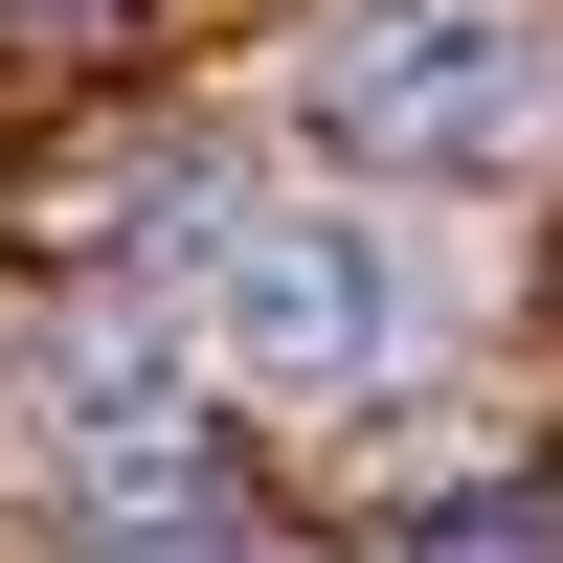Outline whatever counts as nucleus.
Listing matches in <instances>:
<instances>
[{
  "instance_id": "2",
  "label": "nucleus",
  "mask_w": 563,
  "mask_h": 563,
  "mask_svg": "<svg viewBox=\"0 0 563 563\" xmlns=\"http://www.w3.org/2000/svg\"><path fill=\"white\" fill-rule=\"evenodd\" d=\"M203 361L225 384H294V406L384 384L406 361V249L361 203H225L203 225Z\"/></svg>"
},
{
  "instance_id": "3",
  "label": "nucleus",
  "mask_w": 563,
  "mask_h": 563,
  "mask_svg": "<svg viewBox=\"0 0 563 563\" xmlns=\"http://www.w3.org/2000/svg\"><path fill=\"white\" fill-rule=\"evenodd\" d=\"M406 563H563V496H541V474H474V496L406 519Z\"/></svg>"
},
{
  "instance_id": "4",
  "label": "nucleus",
  "mask_w": 563,
  "mask_h": 563,
  "mask_svg": "<svg viewBox=\"0 0 563 563\" xmlns=\"http://www.w3.org/2000/svg\"><path fill=\"white\" fill-rule=\"evenodd\" d=\"M68 563H271L249 496H135V519H68Z\"/></svg>"
},
{
  "instance_id": "1",
  "label": "nucleus",
  "mask_w": 563,
  "mask_h": 563,
  "mask_svg": "<svg viewBox=\"0 0 563 563\" xmlns=\"http://www.w3.org/2000/svg\"><path fill=\"white\" fill-rule=\"evenodd\" d=\"M294 113L339 135V158H384V180H496L563 113V45L519 0H361V23H316Z\"/></svg>"
}]
</instances>
